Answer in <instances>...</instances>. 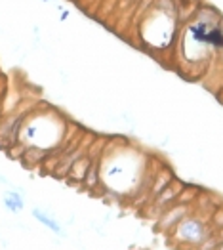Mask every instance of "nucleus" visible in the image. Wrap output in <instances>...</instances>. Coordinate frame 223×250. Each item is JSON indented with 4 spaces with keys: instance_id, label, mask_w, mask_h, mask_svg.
I'll return each instance as SVG.
<instances>
[{
    "instance_id": "nucleus-6",
    "label": "nucleus",
    "mask_w": 223,
    "mask_h": 250,
    "mask_svg": "<svg viewBox=\"0 0 223 250\" xmlns=\"http://www.w3.org/2000/svg\"><path fill=\"white\" fill-rule=\"evenodd\" d=\"M4 207L10 212H21L23 210V197L16 191H6L4 193Z\"/></svg>"
},
{
    "instance_id": "nucleus-4",
    "label": "nucleus",
    "mask_w": 223,
    "mask_h": 250,
    "mask_svg": "<svg viewBox=\"0 0 223 250\" xmlns=\"http://www.w3.org/2000/svg\"><path fill=\"white\" fill-rule=\"evenodd\" d=\"M101 157V155H100ZM100 157H96L94 161H92V165L88 168V172H86V176H84V182H82V186L88 189H96L100 186V178H101V174H100Z\"/></svg>"
},
{
    "instance_id": "nucleus-1",
    "label": "nucleus",
    "mask_w": 223,
    "mask_h": 250,
    "mask_svg": "<svg viewBox=\"0 0 223 250\" xmlns=\"http://www.w3.org/2000/svg\"><path fill=\"white\" fill-rule=\"evenodd\" d=\"M206 222H210V220H203L195 214H187L182 222L170 231V235L174 239H178L180 243L187 245V247H201L204 241L216 231Z\"/></svg>"
},
{
    "instance_id": "nucleus-9",
    "label": "nucleus",
    "mask_w": 223,
    "mask_h": 250,
    "mask_svg": "<svg viewBox=\"0 0 223 250\" xmlns=\"http://www.w3.org/2000/svg\"><path fill=\"white\" fill-rule=\"evenodd\" d=\"M178 2H199V0H178Z\"/></svg>"
},
{
    "instance_id": "nucleus-5",
    "label": "nucleus",
    "mask_w": 223,
    "mask_h": 250,
    "mask_svg": "<svg viewBox=\"0 0 223 250\" xmlns=\"http://www.w3.org/2000/svg\"><path fill=\"white\" fill-rule=\"evenodd\" d=\"M33 218H35L37 222H41L42 226H44V228H48L50 231H54V233H58V235H65V233H63V228H61L60 224H58L52 216H48L42 208L33 210Z\"/></svg>"
},
{
    "instance_id": "nucleus-7",
    "label": "nucleus",
    "mask_w": 223,
    "mask_h": 250,
    "mask_svg": "<svg viewBox=\"0 0 223 250\" xmlns=\"http://www.w3.org/2000/svg\"><path fill=\"white\" fill-rule=\"evenodd\" d=\"M210 224H212L214 229L223 228V207H216V210H214L212 216H210Z\"/></svg>"
},
{
    "instance_id": "nucleus-8",
    "label": "nucleus",
    "mask_w": 223,
    "mask_h": 250,
    "mask_svg": "<svg viewBox=\"0 0 223 250\" xmlns=\"http://www.w3.org/2000/svg\"><path fill=\"white\" fill-rule=\"evenodd\" d=\"M214 235H216V239H218V245H220V243H223V228H220V229L214 231Z\"/></svg>"
},
{
    "instance_id": "nucleus-11",
    "label": "nucleus",
    "mask_w": 223,
    "mask_h": 250,
    "mask_svg": "<svg viewBox=\"0 0 223 250\" xmlns=\"http://www.w3.org/2000/svg\"><path fill=\"white\" fill-rule=\"evenodd\" d=\"M44 2H48V0H44Z\"/></svg>"
},
{
    "instance_id": "nucleus-10",
    "label": "nucleus",
    "mask_w": 223,
    "mask_h": 250,
    "mask_svg": "<svg viewBox=\"0 0 223 250\" xmlns=\"http://www.w3.org/2000/svg\"><path fill=\"white\" fill-rule=\"evenodd\" d=\"M2 111H4V107H2V102H0V119H2Z\"/></svg>"
},
{
    "instance_id": "nucleus-3",
    "label": "nucleus",
    "mask_w": 223,
    "mask_h": 250,
    "mask_svg": "<svg viewBox=\"0 0 223 250\" xmlns=\"http://www.w3.org/2000/svg\"><path fill=\"white\" fill-rule=\"evenodd\" d=\"M174 180V172L168 167H161L157 172H155V178H153V184H151V189H149V195H151V201L162 191L170 182Z\"/></svg>"
},
{
    "instance_id": "nucleus-2",
    "label": "nucleus",
    "mask_w": 223,
    "mask_h": 250,
    "mask_svg": "<svg viewBox=\"0 0 223 250\" xmlns=\"http://www.w3.org/2000/svg\"><path fill=\"white\" fill-rule=\"evenodd\" d=\"M187 214H191V205H187V203H174V205L166 207L161 212V218H159V226L157 228L162 231V233H170Z\"/></svg>"
}]
</instances>
